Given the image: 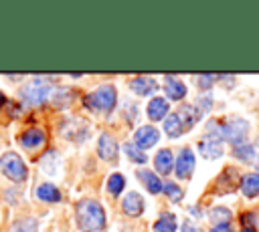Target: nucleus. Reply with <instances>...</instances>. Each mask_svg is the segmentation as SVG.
<instances>
[{
    "instance_id": "obj_1",
    "label": "nucleus",
    "mask_w": 259,
    "mask_h": 232,
    "mask_svg": "<svg viewBox=\"0 0 259 232\" xmlns=\"http://www.w3.org/2000/svg\"><path fill=\"white\" fill-rule=\"evenodd\" d=\"M77 224L83 232H103L105 212L95 200H81L77 204Z\"/></svg>"
},
{
    "instance_id": "obj_2",
    "label": "nucleus",
    "mask_w": 259,
    "mask_h": 232,
    "mask_svg": "<svg viewBox=\"0 0 259 232\" xmlns=\"http://www.w3.org/2000/svg\"><path fill=\"white\" fill-rule=\"evenodd\" d=\"M115 99H117V93H115V87L113 85H101L97 87L91 95L85 97V107L93 109V111H101V113H109L115 105Z\"/></svg>"
},
{
    "instance_id": "obj_3",
    "label": "nucleus",
    "mask_w": 259,
    "mask_h": 232,
    "mask_svg": "<svg viewBox=\"0 0 259 232\" xmlns=\"http://www.w3.org/2000/svg\"><path fill=\"white\" fill-rule=\"evenodd\" d=\"M51 91H53V87L45 79H38L36 77V79H32L30 83H26L22 87L20 95H22L24 103H28V105H40V103H45L51 97Z\"/></svg>"
},
{
    "instance_id": "obj_4",
    "label": "nucleus",
    "mask_w": 259,
    "mask_h": 232,
    "mask_svg": "<svg viewBox=\"0 0 259 232\" xmlns=\"http://www.w3.org/2000/svg\"><path fill=\"white\" fill-rule=\"evenodd\" d=\"M247 131H249V123L241 117H233L219 125V137H223L235 145H239L247 137Z\"/></svg>"
},
{
    "instance_id": "obj_5",
    "label": "nucleus",
    "mask_w": 259,
    "mask_h": 232,
    "mask_svg": "<svg viewBox=\"0 0 259 232\" xmlns=\"http://www.w3.org/2000/svg\"><path fill=\"white\" fill-rule=\"evenodd\" d=\"M0 169H2V173L8 176L12 182H22V180L26 178V165H24V161L20 159V155L14 153V151H8V153L2 155V159H0Z\"/></svg>"
},
{
    "instance_id": "obj_6",
    "label": "nucleus",
    "mask_w": 259,
    "mask_h": 232,
    "mask_svg": "<svg viewBox=\"0 0 259 232\" xmlns=\"http://www.w3.org/2000/svg\"><path fill=\"white\" fill-rule=\"evenodd\" d=\"M202 157L206 159H217L223 155V145H221V137L219 135H212V133H206V137L200 141L198 145Z\"/></svg>"
},
{
    "instance_id": "obj_7",
    "label": "nucleus",
    "mask_w": 259,
    "mask_h": 232,
    "mask_svg": "<svg viewBox=\"0 0 259 232\" xmlns=\"http://www.w3.org/2000/svg\"><path fill=\"white\" fill-rule=\"evenodd\" d=\"M158 139H160L158 129H156V127H150V125H144V127H140V129L134 133V141H136V145L142 147V149L152 147Z\"/></svg>"
},
{
    "instance_id": "obj_8",
    "label": "nucleus",
    "mask_w": 259,
    "mask_h": 232,
    "mask_svg": "<svg viewBox=\"0 0 259 232\" xmlns=\"http://www.w3.org/2000/svg\"><path fill=\"white\" fill-rule=\"evenodd\" d=\"M192 167H194V155L186 147V149H182L178 153V159H176V173H178V178H182V180L188 178L192 173Z\"/></svg>"
},
{
    "instance_id": "obj_9",
    "label": "nucleus",
    "mask_w": 259,
    "mask_h": 232,
    "mask_svg": "<svg viewBox=\"0 0 259 232\" xmlns=\"http://www.w3.org/2000/svg\"><path fill=\"white\" fill-rule=\"evenodd\" d=\"M237 190V169L233 167H227L221 176H219V182H217V192L219 194H231Z\"/></svg>"
},
{
    "instance_id": "obj_10",
    "label": "nucleus",
    "mask_w": 259,
    "mask_h": 232,
    "mask_svg": "<svg viewBox=\"0 0 259 232\" xmlns=\"http://www.w3.org/2000/svg\"><path fill=\"white\" fill-rule=\"evenodd\" d=\"M97 151H99V157H103V159H107V161L115 159V157H117V143H115V139H113L111 135L103 133V135L99 137Z\"/></svg>"
},
{
    "instance_id": "obj_11",
    "label": "nucleus",
    "mask_w": 259,
    "mask_h": 232,
    "mask_svg": "<svg viewBox=\"0 0 259 232\" xmlns=\"http://www.w3.org/2000/svg\"><path fill=\"white\" fill-rule=\"evenodd\" d=\"M121 206H123V212H125L127 216H140V214H142V210H144V200H142V196H140V194L130 192V194L123 198Z\"/></svg>"
},
{
    "instance_id": "obj_12",
    "label": "nucleus",
    "mask_w": 259,
    "mask_h": 232,
    "mask_svg": "<svg viewBox=\"0 0 259 232\" xmlns=\"http://www.w3.org/2000/svg\"><path fill=\"white\" fill-rule=\"evenodd\" d=\"M168 115V101L162 99V97H154L150 103H148V117L152 121H160Z\"/></svg>"
},
{
    "instance_id": "obj_13",
    "label": "nucleus",
    "mask_w": 259,
    "mask_h": 232,
    "mask_svg": "<svg viewBox=\"0 0 259 232\" xmlns=\"http://www.w3.org/2000/svg\"><path fill=\"white\" fill-rule=\"evenodd\" d=\"M45 141H47V135H45L42 129H28V131H24V133L20 135V143H22L24 147H30V149L40 147Z\"/></svg>"
},
{
    "instance_id": "obj_14",
    "label": "nucleus",
    "mask_w": 259,
    "mask_h": 232,
    "mask_svg": "<svg viewBox=\"0 0 259 232\" xmlns=\"http://www.w3.org/2000/svg\"><path fill=\"white\" fill-rule=\"evenodd\" d=\"M154 165H156V169H158L162 176H168V173L172 171V165H174L172 151H170V149L158 151V155H156V159H154Z\"/></svg>"
},
{
    "instance_id": "obj_15",
    "label": "nucleus",
    "mask_w": 259,
    "mask_h": 232,
    "mask_svg": "<svg viewBox=\"0 0 259 232\" xmlns=\"http://www.w3.org/2000/svg\"><path fill=\"white\" fill-rule=\"evenodd\" d=\"M138 178H142V182L146 184V188H148V192H150V194H158V192H162V190H164V184L160 182V178H158L154 171L140 169V171H138Z\"/></svg>"
},
{
    "instance_id": "obj_16",
    "label": "nucleus",
    "mask_w": 259,
    "mask_h": 232,
    "mask_svg": "<svg viewBox=\"0 0 259 232\" xmlns=\"http://www.w3.org/2000/svg\"><path fill=\"white\" fill-rule=\"evenodd\" d=\"M198 117H200L198 109H194V107H190V105H184V107H180V111H178V119H180V123H182L184 129H190V127L198 121Z\"/></svg>"
},
{
    "instance_id": "obj_17",
    "label": "nucleus",
    "mask_w": 259,
    "mask_h": 232,
    "mask_svg": "<svg viewBox=\"0 0 259 232\" xmlns=\"http://www.w3.org/2000/svg\"><path fill=\"white\" fill-rule=\"evenodd\" d=\"M241 190L247 198H255L259 194V173H247L241 180Z\"/></svg>"
},
{
    "instance_id": "obj_18",
    "label": "nucleus",
    "mask_w": 259,
    "mask_h": 232,
    "mask_svg": "<svg viewBox=\"0 0 259 232\" xmlns=\"http://www.w3.org/2000/svg\"><path fill=\"white\" fill-rule=\"evenodd\" d=\"M130 87H132V91L138 93V95H150V93L156 89V83H154V79L138 77V79H134V81L130 83Z\"/></svg>"
},
{
    "instance_id": "obj_19",
    "label": "nucleus",
    "mask_w": 259,
    "mask_h": 232,
    "mask_svg": "<svg viewBox=\"0 0 259 232\" xmlns=\"http://www.w3.org/2000/svg\"><path fill=\"white\" fill-rule=\"evenodd\" d=\"M36 198L42 200V202H59L61 200V192L53 184H40L36 188Z\"/></svg>"
},
{
    "instance_id": "obj_20",
    "label": "nucleus",
    "mask_w": 259,
    "mask_h": 232,
    "mask_svg": "<svg viewBox=\"0 0 259 232\" xmlns=\"http://www.w3.org/2000/svg\"><path fill=\"white\" fill-rule=\"evenodd\" d=\"M233 153H235V157H239V159H243V161H249V163H253L255 167H259V153H257L251 145H239V147L233 149Z\"/></svg>"
},
{
    "instance_id": "obj_21",
    "label": "nucleus",
    "mask_w": 259,
    "mask_h": 232,
    "mask_svg": "<svg viewBox=\"0 0 259 232\" xmlns=\"http://www.w3.org/2000/svg\"><path fill=\"white\" fill-rule=\"evenodd\" d=\"M166 93H168L170 99L178 101V99H182V97L186 95V87H184V83H180L178 79L168 77V81H166Z\"/></svg>"
},
{
    "instance_id": "obj_22",
    "label": "nucleus",
    "mask_w": 259,
    "mask_h": 232,
    "mask_svg": "<svg viewBox=\"0 0 259 232\" xmlns=\"http://www.w3.org/2000/svg\"><path fill=\"white\" fill-rule=\"evenodd\" d=\"M49 99L53 101L55 107H67V105L71 103V99H73V93H71L69 89H61V87H57V89L51 91V97H49Z\"/></svg>"
},
{
    "instance_id": "obj_23",
    "label": "nucleus",
    "mask_w": 259,
    "mask_h": 232,
    "mask_svg": "<svg viewBox=\"0 0 259 232\" xmlns=\"http://www.w3.org/2000/svg\"><path fill=\"white\" fill-rule=\"evenodd\" d=\"M154 232H176V218L172 214H164L154 222Z\"/></svg>"
},
{
    "instance_id": "obj_24",
    "label": "nucleus",
    "mask_w": 259,
    "mask_h": 232,
    "mask_svg": "<svg viewBox=\"0 0 259 232\" xmlns=\"http://www.w3.org/2000/svg\"><path fill=\"white\" fill-rule=\"evenodd\" d=\"M10 232H38V222L34 218H20L12 224Z\"/></svg>"
},
{
    "instance_id": "obj_25",
    "label": "nucleus",
    "mask_w": 259,
    "mask_h": 232,
    "mask_svg": "<svg viewBox=\"0 0 259 232\" xmlns=\"http://www.w3.org/2000/svg\"><path fill=\"white\" fill-rule=\"evenodd\" d=\"M164 129H166V133H168L170 137H178V135L184 131V127H182L178 115H170V117H166V119H164Z\"/></svg>"
},
{
    "instance_id": "obj_26",
    "label": "nucleus",
    "mask_w": 259,
    "mask_h": 232,
    "mask_svg": "<svg viewBox=\"0 0 259 232\" xmlns=\"http://www.w3.org/2000/svg\"><path fill=\"white\" fill-rule=\"evenodd\" d=\"M123 186H125V178H123L121 173H113V176L107 180V190H109V194H113V196L121 194Z\"/></svg>"
},
{
    "instance_id": "obj_27",
    "label": "nucleus",
    "mask_w": 259,
    "mask_h": 232,
    "mask_svg": "<svg viewBox=\"0 0 259 232\" xmlns=\"http://www.w3.org/2000/svg\"><path fill=\"white\" fill-rule=\"evenodd\" d=\"M210 220L214 222V226H219V224H229L231 212H229L227 208H212V210H210Z\"/></svg>"
},
{
    "instance_id": "obj_28",
    "label": "nucleus",
    "mask_w": 259,
    "mask_h": 232,
    "mask_svg": "<svg viewBox=\"0 0 259 232\" xmlns=\"http://www.w3.org/2000/svg\"><path fill=\"white\" fill-rule=\"evenodd\" d=\"M123 149H125V153L130 155V159H132V161H136V163H144V161H146L144 151H140L134 143H125V145H123Z\"/></svg>"
},
{
    "instance_id": "obj_29",
    "label": "nucleus",
    "mask_w": 259,
    "mask_h": 232,
    "mask_svg": "<svg viewBox=\"0 0 259 232\" xmlns=\"http://www.w3.org/2000/svg\"><path fill=\"white\" fill-rule=\"evenodd\" d=\"M164 192L168 194V198L172 200V202H180L182 200V190L176 186V184H172V182H168V184H164Z\"/></svg>"
},
{
    "instance_id": "obj_30",
    "label": "nucleus",
    "mask_w": 259,
    "mask_h": 232,
    "mask_svg": "<svg viewBox=\"0 0 259 232\" xmlns=\"http://www.w3.org/2000/svg\"><path fill=\"white\" fill-rule=\"evenodd\" d=\"M217 79H219L217 75H200V77H198V85H200V87H210V83L217 81Z\"/></svg>"
},
{
    "instance_id": "obj_31",
    "label": "nucleus",
    "mask_w": 259,
    "mask_h": 232,
    "mask_svg": "<svg viewBox=\"0 0 259 232\" xmlns=\"http://www.w3.org/2000/svg\"><path fill=\"white\" fill-rule=\"evenodd\" d=\"M210 232H235L229 224H219V226H214V228H210Z\"/></svg>"
},
{
    "instance_id": "obj_32",
    "label": "nucleus",
    "mask_w": 259,
    "mask_h": 232,
    "mask_svg": "<svg viewBox=\"0 0 259 232\" xmlns=\"http://www.w3.org/2000/svg\"><path fill=\"white\" fill-rule=\"evenodd\" d=\"M182 232H196V230H194V226H192L190 222H184V226H182Z\"/></svg>"
},
{
    "instance_id": "obj_33",
    "label": "nucleus",
    "mask_w": 259,
    "mask_h": 232,
    "mask_svg": "<svg viewBox=\"0 0 259 232\" xmlns=\"http://www.w3.org/2000/svg\"><path fill=\"white\" fill-rule=\"evenodd\" d=\"M4 105H6V95L0 93V107H4Z\"/></svg>"
},
{
    "instance_id": "obj_34",
    "label": "nucleus",
    "mask_w": 259,
    "mask_h": 232,
    "mask_svg": "<svg viewBox=\"0 0 259 232\" xmlns=\"http://www.w3.org/2000/svg\"><path fill=\"white\" fill-rule=\"evenodd\" d=\"M243 232H255V230H253V228H245Z\"/></svg>"
}]
</instances>
